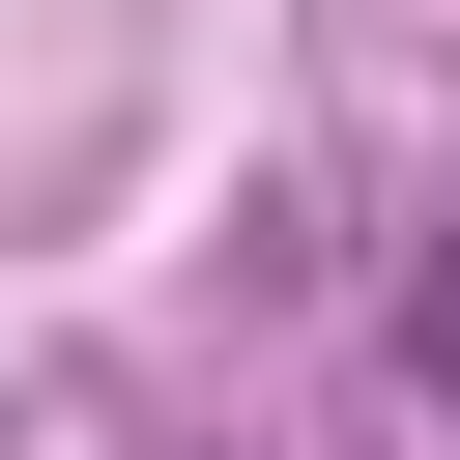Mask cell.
<instances>
[{
    "label": "cell",
    "instance_id": "1",
    "mask_svg": "<svg viewBox=\"0 0 460 460\" xmlns=\"http://www.w3.org/2000/svg\"><path fill=\"white\" fill-rule=\"evenodd\" d=\"M402 374H431V402H460V230H431V259H402Z\"/></svg>",
    "mask_w": 460,
    "mask_h": 460
}]
</instances>
